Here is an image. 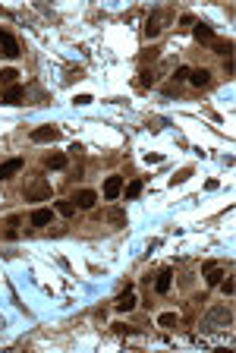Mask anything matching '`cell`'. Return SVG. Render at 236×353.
I'll return each instance as SVG.
<instances>
[{"instance_id": "obj_16", "label": "cell", "mask_w": 236, "mask_h": 353, "mask_svg": "<svg viewBox=\"0 0 236 353\" xmlns=\"http://www.w3.org/2000/svg\"><path fill=\"white\" fill-rule=\"evenodd\" d=\"M57 211H60L63 218H73V215H76V205H73L70 199H60V202H57Z\"/></svg>"}, {"instance_id": "obj_4", "label": "cell", "mask_w": 236, "mask_h": 353, "mask_svg": "<svg viewBox=\"0 0 236 353\" xmlns=\"http://www.w3.org/2000/svg\"><path fill=\"white\" fill-rule=\"evenodd\" d=\"M120 192H123V177H120V174L107 177V180H104V199H110V202H113Z\"/></svg>"}, {"instance_id": "obj_7", "label": "cell", "mask_w": 236, "mask_h": 353, "mask_svg": "<svg viewBox=\"0 0 236 353\" xmlns=\"http://www.w3.org/2000/svg\"><path fill=\"white\" fill-rule=\"evenodd\" d=\"M19 170H22V158H10V161H3V164H0V180L16 177Z\"/></svg>"}, {"instance_id": "obj_9", "label": "cell", "mask_w": 236, "mask_h": 353, "mask_svg": "<svg viewBox=\"0 0 236 353\" xmlns=\"http://www.w3.org/2000/svg\"><path fill=\"white\" fill-rule=\"evenodd\" d=\"M189 82H192L195 89H205V85L211 82V73H208L205 66H201V70H192V73H189Z\"/></svg>"}, {"instance_id": "obj_21", "label": "cell", "mask_w": 236, "mask_h": 353, "mask_svg": "<svg viewBox=\"0 0 236 353\" xmlns=\"http://www.w3.org/2000/svg\"><path fill=\"white\" fill-rule=\"evenodd\" d=\"M189 66H177V73H173V79H177V82H183V79H189Z\"/></svg>"}, {"instance_id": "obj_15", "label": "cell", "mask_w": 236, "mask_h": 353, "mask_svg": "<svg viewBox=\"0 0 236 353\" xmlns=\"http://www.w3.org/2000/svg\"><path fill=\"white\" fill-rule=\"evenodd\" d=\"M44 164H47L51 170H63V167H66V155H47Z\"/></svg>"}, {"instance_id": "obj_22", "label": "cell", "mask_w": 236, "mask_h": 353, "mask_svg": "<svg viewBox=\"0 0 236 353\" xmlns=\"http://www.w3.org/2000/svg\"><path fill=\"white\" fill-rule=\"evenodd\" d=\"M158 325H164V328H167V325H177V316H173V312H167V316L158 318Z\"/></svg>"}, {"instance_id": "obj_6", "label": "cell", "mask_w": 236, "mask_h": 353, "mask_svg": "<svg viewBox=\"0 0 236 353\" xmlns=\"http://www.w3.org/2000/svg\"><path fill=\"white\" fill-rule=\"evenodd\" d=\"M0 48H3L6 57H19V54H22V51H19V41L10 35V32H0Z\"/></svg>"}, {"instance_id": "obj_20", "label": "cell", "mask_w": 236, "mask_h": 353, "mask_svg": "<svg viewBox=\"0 0 236 353\" xmlns=\"http://www.w3.org/2000/svg\"><path fill=\"white\" fill-rule=\"evenodd\" d=\"M107 218H110L113 224H126V215H123V211H117V208H110V211H107Z\"/></svg>"}, {"instance_id": "obj_11", "label": "cell", "mask_w": 236, "mask_h": 353, "mask_svg": "<svg viewBox=\"0 0 236 353\" xmlns=\"http://www.w3.org/2000/svg\"><path fill=\"white\" fill-rule=\"evenodd\" d=\"M51 218H54V215H51V208H35L29 221L35 224V227H47V224H51Z\"/></svg>"}, {"instance_id": "obj_12", "label": "cell", "mask_w": 236, "mask_h": 353, "mask_svg": "<svg viewBox=\"0 0 236 353\" xmlns=\"http://www.w3.org/2000/svg\"><path fill=\"white\" fill-rule=\"evenodd\" d=\"M19 82V70H13V66H6V70H0V89H10V85Z\"/></svg>"}, {"instance_id": "obj_18", "label": "cell", "mask_w": 236, "mask_h": 353, "mask_svg": "<svg viewBox=\"0 0 236 353\" xmlns=\"http://www.w3.org/2000/svg\"><path fill=\"white\" fill-rule=\"evenodd\" d=\"M220 281H224V268H211V265H208V284L214 287V284H220Z\"/></svg>"}, {"instance_id": "obj_1", "label": "cell", "mask_w": 236, "mask_h": 353, "mask_svg": "<svg viewBox=\"0 0 236 353\" xmlns=\"http://www.w3.org/2000/svg\"><path fill=\"white\" fill-rule=\"evenodd\" d=\"M22 196H25V202H47L51 199V183L47 180H35V183H29L22 189Z\"/></svg>"}, {"instance_id": "obj_17", "label": "cell", "mask_w": 236, "mask_h": 353, "mask_svg": "<svg viewBox=\"0 0 236 353\" xmlns=\"http://www.w3.org/2000/svg\"><path fill=\"white\" fill-rule=\"evenodd\" d=\"M214 54L230 57V54H233V41H214Z\"/></svg>"}, {"instance_id": "obj_3", "label": "cell", "mask_w": 236, "mask_h": 353, "mask_svg": "<svg viewBox=\"0 0 236 353\" xmlns=\"http://www.w3.org/2000/svg\"><path fill=\"white\" fill-rule=\"evenodd\" d=\"M57 139H60L57 126H38V130H32V142H57Z\"/></svg>"}, {"instance_id": "obj_10", "label": "cell", "mask_w": 236, "mask_h": 353, "mask_svg": "<svg viewBox=\"0 0 236 353\" xmlns=\"http://www.w3.org/2000/svg\"><path fill=\"white\" fill-rule=\"evenodd\" d=\"M195 38H199V41L201 44H208V41H214V29H211V25H208V22H195Z\"/></svg>"}, {"instance_id": "obj_19", "label": "cell", "mask_w": 236, "mask_h": 353, "mask_svg": "<svg viewBox=\"0 0 236 353\" xmlns=\"http://www.w3.org/2000/svg\"><path fill=\"white\" fill-rule=\"evenodd\" d=\"M139 192H142V180H132V183L126 186V199H139Z\"/></svg>"}, {"instance_id": "obj_2", "label": "cell", "mask_w": 236, "mask_h": 353, "mask_svg": "<svg viewBox=\"0 0 236 353\" xmlns=\"http://www.w3.org/2000/svg\"><path fill=\"white\" fill-rule=\"evenodd\" d=\"M70 202L76 205V208H85V211H89V208H94V202H98V192H94V189H79Z\"/></svg>"}, {"instance_id": "obj_8", "label": "cell", "mask_w": 236, "mask_h": 353, "mask_svg": "<svg viewBox=\"0 0 236 353\" xmlns=\"http://www.w3.org/2000/svg\"><path fill=\"white\" fill-rule=\"evenodd\" d=\"M129 309H136V297H132V287H126L117 297V312H129Z\"/></svg>"}, {"instance_id": "obj_13", "label": "cell", "mask_w": 236, "mask_h": 353, "mask_svg": "<svg viewBox=\"0 0 236 353\" xmlns=\"http://www.w3.org/2000/svg\"><path fill=\"white\" fill-rule=\"evenodd\" d=\"M170 284H173V271H161L158 281H154V290H158V294H167V290H170Z\"/></svg>"}, {"instance_id": "obj_5", "label": "cell", "mask_w": 236, "mask_h": 353, "mask_svg": "<svg viewBox=\"0 0 236 353\" xmlns=\"http://www.w3.org/2000/svg\"><path fill=\"white\" fill-rule=\"evenodd\" d=\"M22 98H25V89L16 82V85H10V89H3L0 101H3V104H22Z\"/></svg>"}, {"instance_id": "obj_24", "label": "cell", "mask_w": 236, "mask_h": 353, "mask_svg": "<svg viewBox=\"0 0 236 353\" xmlns=\"http://www.w3.org/2000/svg\"><path fill=\"white\" fill-rule=\"evenodd\" d=\"M220 287H224V294L230 297V294H233V278H227V281H220Z\"/></svg>"}, {"instance_id": "obj_23", "label": "cell", "mask_w": 236, "mask_h": 353, "mask_svg": "<svg viewBox=\"0 0 236 353\" xmlns=\"http://www.w3.org/2000/svg\"><path fill=\"white\" fill-rule=\"evenodd\" d=\"M154 79H158V76H154V73H148V70H145V73H142V85H151V82H154Z\"/></svg>"}, {"instance_id": "obj_14", "label": "cell", "mask_w": 236, "mask_h": 353, "mask_svg": "<svg viewBox=\"0 0 236 353\" xmlns=\"http://www.w3.org/2000/svg\"><path fill=\"white\" fill-rule=\"evenodd\" d=\"M145 35H148V38H158V35H161V13L148 16V22H145Z\"/></svg>"}]
</instances>
